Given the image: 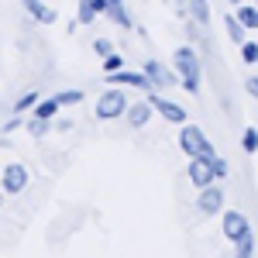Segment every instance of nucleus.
I'll return each mask as SVG.
<instances>
[{
    "instance_id": "72a5a7b5",
    "label": "nucleus",
    "mask_w": 258,
    "mask_h": 258,
    "mask_svg": "<svg viewBox=\"0 0 258 258\" xmlns=\"http://www.w3.org/2000/svg\"><path fill=\"white\" fill-rule=\"evenodd\" d=\"M255 35H258V31H255Z\"/></svg>"
},
{
    "instance_id": "20e7f679",
    "label": "nucleus",
    "mask_w": 258,
    "mask_h": 258,
    "mask_svg": "<svg viewBox=\"0 0 258 258\" xmlns=\"http://www.w3.org/2000/svg\"><path fill=\"white\" fill-rule=\"evenodd\" d=\"M24 186H28V169H24L21 162H11V165L4 169V176H0V189H4L7 197H18V193H24Z\"/></svg>"
},
{
    "instance_id": "c756f323",
    "label": "nucleus",
    "mask_w": 258,
    "mask_h": 258,
    "mask_svg": "<svg viewBox=\"0 0 258 258\" xmlns=\"http://www.w3.org/2000/svg\"><path fill=\"white\" fill-rule=\"evenodd\" d=\"M248 93L258 100V76H251V80H248Z\"/></svg>"
},
{
    "instance_id": "4be33fe9",
    "label": "nucleus",
    "mask_w": 258,
    "mask_h": 258,
    "mask_svg": "<svg viewBox=\"0 0 258 258\" xmlns=\"http://www.w3.org/2000/svg\"><path fill=\"white\" fill-rule=\"evenodd\" d=\"M55 100H59V107H76V103H83V90H59Z\"/></svg>"
},
{
    "instance_id": "a878e982",
    "label": "nucleus",
    "mask_w": 258,
    "mask_h": 258,
    "mask_svg": "<svg viewBox=\"0 0 258 258\" xmlns=\"http://www.w3.org/2000/svg\"><path fill=\"white\" fill-rule=\"evenodd\" d=\"M210 165H214V176H217V179H227V176H231V165L220 159V155H214V159H210Z\"/></svg>"
},
{
    "instance_id": "2f4dec72",
    "label": "nucleus",
    "mask_w": 258,
    "mask_h": 258,
    "mask_svg": "<svg viewBox=\"0 0 258 258\" xmlns=\"http://www.w3.org/2000/svg\"><path fill=\"white\" fill-rule=\"evenodd\" d=\"M4 197H7V193H4V189H0V207H4Z\"/></svg>"
},
{
    "instance_id": "2eb2a0df",
    "label": "nucleus",
    "mask_w": 258,
    "mask_h": 258,
    "mask_svg": "<svg viewBox=\"0 0 258 258\" xmlns=\"http://www.w3.org/2000/svg\"><path fill=\"white\" fill-rule=\"evenodd\" d=\"M186 11H189V18L197 21V24H210V7H207V0H186Z\"/></svg>"
},
{
    "instance_id": "c85d7f7f",
    "label": "nucleus",
    "mask_w": 258,
    "mask_h": 258,
    "mask_svg": "<svg viewBox=\"0 0 258 258\" xmlns=\"http://www.w3.org/2000/svg\"><path fill=\"white\" fill-rule=\"evenodd\" d=\"M86 4L97 11V18H100V14H107V0H86Z\"/></svg>"
},
{
    "instance_id": "39448f33",
    "label": "nucleus",
    "mask_w": 258,
    "mask_h": 258,
    "mask_svg": "<svg viewBox=\"0 0 258 258\" xmlns=\"http://www.w3.org/2000/svg\"><path fill=\"white\" fill-rule=\"evenodd\" d=\"M224 189H220L217 182H210V186H203L200 189V200H197V207H200V214L203 217H214V214H220L224 210Z\"/></svg>"
},
{
    "instance_id": "4468645a",
    "label": "nucleus",
    "mask_w": 258,
    "mask_h": 258,
    "mask_svg": "<svg viewBox=\"0 0 258 258\" xmlns=\"http://www.w3.org/2000/svg\"><path fill=\"white\" fill-rule=\"evenodd\" d=\"M238 21L248 28V31H258V4H238Z\"/></svg>"
},
{
    "instance_id": "b1692460",
    "label": "nucleus",
    "mask_w": 258,
    "mask_h": 258,
    "mask_svg": "<svg viewBox=\"0 0 258 258\" xmlns=\"http://www.w3.org/2000/svg\"><path fill=\"white\" fill-rule=\"evenodd\" d=\"M241 59L248 62V66H255V62H258V38H255V41H244V45H241Z\"/></svg>"
},
{
    "instance_id": "dca6fc26",
    "label": "nucleus",
    "mask_w": 258,
    "mask_h": 258,
    "mask_svg": "<svg viewBox=\"0 0 258 258\" xmlns=\"http://www.w3.org/2000/svg\"><path fill=\"white\" fill-rule=\"evenodd\" d=\"M224 24H227V35H231V41H234V45H244V31H248V28H244V24H241L238 21V14H227V18H224Z\"/></svg>"
},
{
    "instance_id": "412c9836",
    "label": "nucleus",
    "mask_w": 258,
    "mask_h": 258,
    "mask_svg": "<svg viewBox=\"0 0 258 258\" xmlns=\"http://www.w3.org/2000/svg\"><path fill=\"white\" fill-rule=\"evenodd\" d=\"M234 258H255V234H248L234 244Z\"/></svg>"
},
{
    "instance_id": "9d476101",
    "label": "nucleus",
    "mask_w": 258,
    "mask_h": 258,
    "mask_svg": "<svg viewBox=\"0 0 258 258\" xmlns=\"http://www.w3.org/2000/svg\"><path fill=\"white\" fill-rule=\"evenodd\" d=\"M189 182H193L197 189L210 186V182H217V176H214V165H210V159H189Z\"/></svg>"
},
{
    "instance_id": "ddd939ff",
    "label": "nucleus",
    "mask_w": 258,
    "mask_h": 258,
    "mask_svg": "<svg viewBox=\"0 0 258 258\" xmlns=\"http://www.w3.org/2000/svg\"><path fill=\"white\" fill-rule=\"evenodd\" d=\"M107 18L114 21L117 28H131V14H127L124 0H107Z\"/></svg>"
},
{
    "instance_id": "7c9ffc66",
    "label": "nucleus",
    "mask_w": 258,
    "mask_h": 258,
    "mask_svg": "<svg viewBox=\"0 0 258 258\" xmlns=\"http://www.w3.org/2000/svg\"><path fill=\"white\" fill-rule=\"evenodd\" d=\"M227 4H231V7H238V4H244V0H227Z\"/></svg>"
},
{
    "instance_id": "aec40b11",
    "label": "nucleus",
    "mask_w": 258,
    "mask_h": 258,
    "mask_svg": "<svg viewBox=\"0 0 258 258\" xmlns=\"http://www.w3.org/2000/svg\"><path fill=\"white\" fill-rule=\"evenodd\" d=\"M241 148H244L248 155H258V127H244V135H241Z\"/></svg>"
},
{
    "instance_id": "6e6552de",
    "label": "nucleus",
    "mask_w": 258,
    "mask_h": 258,
    "mask_svg": "<svg viewBox=\"0 0 258 258\" xmlns=\"http://www.w3.org/2000/svg\"><path fill=\"white\" fill-rule=\"evenodd\" d=\"M145 76L152 80V86H155V90H169V86H176V83H179L176 73H169V69H165L162 62H155V59L145 62Z\"/></svg>"
},
{
    "instance_id": "a211bd4d",
    "label": "nucleus",
    "mask_w": 258,
    "mask_h": 258,
    "mask_svg": "<svg viewBox=\"0 0 258 258\" xmlns=\"http://www.w3.org/2000/svg\"><path fill=\"white\" fill-rule=\"evenodd\" d=\"M24 127L31 131V138H41V135H48V127H52V120H48V117H35V114H31V117L24 120Z\"/></svg>"
},
{
    "instance_id": "473e14b6",
    "label": "nucleus",
    "mask_w": 258,
    "mask_h": 258,
    "mask_svg": "<svg viewBox=\"0 0 258 258\" xmlns=\"http://www.w3.org/2000/svg\"><path fill=\"white\" fill-rule=\"evenodd\" d=\"M251 4H258V0H251Z\"/></svg>"
},
{
    "instance_id": "6ab92c4d",
    "label": "nucleus",
    "mask_w": 258,
    "mask_h": 258,
    "mask_svg": "<svg viewBox=\"0 0 258 258\" xmlns=\"http://www.w3.org/2000/svg\"><path fill=\"white\" fill-rule=\"evenodd\" d=\"M41 100L38 90H28L24 97H18V103H14V114H28V110H35V103Z\"/></svg>"
},
{
    "instance_id": "f03ea898",
    "label": "nucleus",
    "mask_w": 258,
    "mask_h": 258,
    "mask_svg": "<svg viewBox=\"0 0 258 258\" xmlns=\"http://www.w3.org/2000/svg\"><path fill=\"white\" fill-rule=\"evenodd\" d=\"M179 148L189 155V159H214L217 152H214V145L207 138V131L197 127V124H186L182 131H179Z\"/></svg>"
},
{
    "instance_id": "f8f14e48",
    "label": "nucleus",
    "mask_w": 258,
    "mask_h": 258,
    "mask_svg": "<svg viewBox=\"0 0 258 258\" xmlns=\"http://www.w3.org/2000/svg\"><path fill=\"white\" fill-rule=\"evenodd\" d=\"M24 11L38 21V24H55V21H59V14H55L48 4H41V0H24Z\"/></svg>"
},
{
    "instance_id": "1a4fd4ad",
    "label": "nucleus",
    "mask_w": 258,
    "mask_h": 258,
    "mask_svg": "<svg viewBox=\"0 0 258 258\" xmlns=\"http://www.w3.org/2000/svg\"><path fill=\"white\" fill-rule=\"evenodd\" d=\"M148 100H152L155 114H162L165 120H172V124H182V120H186V107H182V103H172V100L159 97V93H148Z\"/></svg>"
},
{
    "instance_id": "bb28decb",
    "label": "nucleus",
    "mask_w": 258,
    "mask_h": 258,
    "mask_svg": "<svg viewBox=\"0 0 258 258\" xmlns=\"http://www.w3.org/2000/svg\"><path fill=\"white\" fill-rule=\"evenodd\" d=\"M93 52H97V55H110V52H114V45H110L107 38H97V41H93Z\"/></svg>"
},
{
    "instance_id": "0eeeda50",
    "label": "nucleus",
    "mask_w": 258,
    "mask_h": 258,
    "mask_svg": "<svg viewBox=\"0 0 258 258\" xmlns=\"http://www.w3.org/2000/svg\"><path fill=\"white\" fill-rule=\"evenodd\" d=\"M107 83L110 86H131V90H155L152 80L145 76V73H131V69H117V73H107Z\"/></svg>"
},
{
    "instance_id": "423d86ee",
    "label": "nucleus",
    "mask_w": 258,
    "mask_h": 258,
    "mask_svg": "<svg viewBox=\"0 0 258 258\" xmlns=\"http://www.w3.org/2000/svg\"><path fill=\"white\" fill-rule=\"evenodd\" d=\"M248 234H251L248 217H244L241 210H227V214H224V238L231 241V244H238V241L248 238Z\"/></svg>"
},
{
    "instance_id": "5701e85b",
    "label": "nucleus",
    "mask_w": 258,
    "mask_h": 258,
    "mask_svg": "<svg viewBox=\"0 0 258 258\" xmlns=\"http://www.w3.org/2000/svg\"><path fill=\"white\" fill-rule=\"evenodd\" d=\"M117 69H124V55H120V52L103 55V73H117Z\"/></svg>"
},
{
    "instance_id": "393cba45",
    "label": "nucleus",
    "mask_w": 258,
    "mask_h": 258,
    "mask_svg": "<svg viewBox=\"0 0 258 258\" xmlns=\"http://www.w3.org/2000/svg\"><path fill=\"white\" fill-rule=\"evenodd\" d=\"M93 18H97V11H93L86 0H80V14H76V24H93Z\"/></svg>"
},
{
    "instance_id": "f3484780",
    "label": "nucleus",
    "mask_w": 258,
    "mask_h": 258,
    "mask_svg": "<svg viewBox=\"0 0 258 258\" xmlns=\"http://www.w3.org/2000/svg\"><path fill=\"white\" fill-rule=\"evenodd\" d=\"M62 107H59V100L55 97H48V100H38V103H35V110H31V114H35V117H55V114H59Z\"/></svg>"
},
{
    "instance_id": "f257e3e1",
    "label": "nucleus",
    "mask_w": 258,
    "mask_h": 258,
    "mask_svg": "<svg viewBox=\"0 0 258 258\" xmlns=\"http://www.w3.org/2000/svg\"><path fill=\"white\" fill-rule=\"evenodd\" d=\"M176 76H179V86L186 90V93H200V83H203V62H200L197 48L193 45H179L176 55Z\"/></svg>"
},
{
    "instance_id": "9b49d317",
    "label": "nucleus",
    "mask_w": 258,
    "mask_h": 258,
    "mask_svg": "<svg viewBox=\"0 0 258 258\" xmlns=\"http://www.w3.org/2000/svg\"><path fill=\"white\" fill-rule=\"evenodd\" d=\"M152 114H155L152 100H141V103H131V107H127V114H124V120H127L131 127H145V124L152 120Z\"/></svg>"
},
{
    "instance_id": "cd10ccee",
    "label": "nucleus",
    "mask_w": 258,
    "mask_h": 258,
    "mask_svg": "<svg viewBox=\"0 0 258 258\" xmlns=\"http://www.w3.org/2000/svg\"><path fill=\"white\" fill-rule=\"evenodd\" d=\"M0 127H4V135H14L18 127H24V120H21V117H11V120H4Z\"/></svg>"
},
{
    "instance_id": "7ed1b4c3",
    "label": "nucleus",
    "mask_w": 258,
    "mask_h": 258,
    "mask_svg": "<svg viewBox=\"0 0 258 258\" xmlns=\"http://www.w3.org/2000/svg\"><path fill=\"white\" fill-rule=\"evenodd\" d=\"M127 97H124V90H103L97 100V117L100 120H117L127 114Z\"/></svg>"
}]
</instances>
